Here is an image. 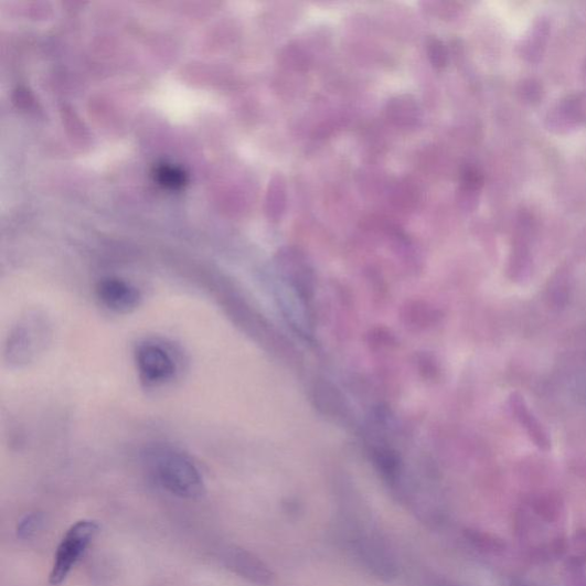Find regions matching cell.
Wrapping results in <instances>:
<instances>
[{
    "instance_id": "cell-4",
    "label": "cell",
    "mask_w": 586,
    "mask_h": 586,
    "mask_svg": "<svg viewBox=\"0 0 586 586\" xmlns=\"http://www.w3.org/2000/svg\"><path fill=\"white\" fill-rule=\"evenodd\" d=\"M533 232V215L528 210H521L515 224L509 259V275L512 281H522L531 273Z\"/></svg>"
},
{
    "instance_id": "cell-11",
    "label": "cell",
    "mask_w": 586,
    "mask_h": 586,
    "mask_svg": "<svg viewBox=\"0 0 586 586\" xmlns=\"http://www.w3.org/2000/svg\"><path fill=\"white\" fill-rule=\"evenodd\" d=\"M461 194H465V201L468 206L477 200L479 192L483 187V175L476 168H467L461 174Z\"/></svg>"
},
{
    "instance_id": "cell-15",
    "label": "cell",
    "mask_w": 586,
    "mask_h": 586,
    "mask_svg": "<svg viewBox=\"0 0 586 586\" xmlns=\"http://www.w3.org/2000/svg\"><path fill=\"white\" fill-rule=\"evenodd\" d=\"M427 54L430 64L436 68H444L447 65L448 53L444 43L437 39L427 42Z\"/></svg>"
},
{
    "instance_id": "cell-12",
    "label": "cell",
    "mask_w": 586,
    "mask_h": 586,
    "mask_svg": "<svg viewBox=\"0 0 586 586\" xmlns=\"http://www.w3.org/2000/svg\"><path fill=\"white\" fill-rule=\"evenodd\" d=\"M548 299L554 306H564L569 296V276L566 270L554 275L547 289Z\"/></svg>"
},
{
    "instance_id": "cell-7",
    "label": "cell",
    "mask_w": 586,
    "mask_h": 586,
    "mask_svg": "<svg viewBox=\"0 0 586 586\" xmlns=\"http://www.w3.org/2000/svg\"><path fill=\"white\" fill-rule=\"evenodd\" d=\"M225 566L236 575L258 585H268L273 574L268 567L249 551L230 546L223 552Z\"/></svg>"
},
{
    "instance_id": "cell-14",
    "label": "cell",
    "mask_w": 586,
    "mask_h": 586,
    "mask_svg": "<svg viewBox=\"0 0 586 586\" xmlns=\"http://www.w3.org/2000/svg\"><path fill=\"white\" fill-rule=\"evenodd\" d=\"M43 526V515L39 512L26 514L18 524L17 533L21 540L32 539Z\"/></svg>"
},
{
    "instance_id": "cell-8",
    "label": "cell",
    "mask_w": 586,
    "mask_h": 586,
    "mask_svg": "<svg viewBox=\"0 0 586 586\" xmlns=\"http://www.w3.org/2000/svg\"><path fill=\"white\" fill-rule=\"evenodd\" d=\"M97 296L103 305L117 313L136 310L141 299L136 287L120 279L103 280L97 287Z\"/></svg>"
},
{
    "instance_id": "cell-9",
    "label": "cell",
    "mask_w": 586,
    "mask_h": 586,
    "mask_svg": "<svg viewBox=\"0 0 586 586\" xmlns=\"http://www.w3.org/2000/svg\"><path fill=\"white\" fill-rule=\"evenodd\" d=\"M509 409L516 423L526 431L531 441L541 450L551 449L548 430L537 416L531 411L526 399L519 393H512L509 397Z\"/></svg>"
},
{
    "instance_id": "cell-6",
    "label": "cell",
    "mask_w": 586,
    "mask_h": 586,
    "mask_svg": "<svg viewBox=\"0 0 586 586\" xmlns=\"http://www.w3.org/2000/svg\"><path fill=\"white\" fill-rule=\"evenodd\" d=\"M586 125V94L566 97L547 113L546 126L557 135H567Z\"/></svg>"
},
{
    "instance_id": "cell-10",
    "label": "cell",
    "mask_w": 586,
    "mask_h": 586,
    "mask_svg": "<svg viewBox=\"0 0 586 586\" xmlns=\"http://www.w3.org/2000/svg\"><path fill=\"white\" fill-rule=\"evenodd\" d=\"M551 35V24L546 18L534 22L530 32L519 45L520 56L530 64H539L545 53Z\"/></svg>"
},
{
    "instance_id": "cell-2",
    "label": "cell",
    "mask_w": 586,
    "mask_h": 586,
    "mask_svg": "<svg viewBox=\"0 0 586 586\" xmlns=\"http://www.w3.org/2000/svg\"><path fill=\"white\" fill-rule=\"evenodd\" d=\"M149 466L152 477L172 496L191 500L203 496L202 476L189 456L161 449L150 455Z\"/></svg>"
},
{
    "instance_id": "cell-5",
    "label": "cell",
    "mask_w": 586,
    "mask_h": 586,
    "mask_svg": "<svg viewBox=\"0 0 586 586\" xmlns=\"http://www.w3.org/2000/svg\"><path fill=\"white\" fill-rule=\"evenodd\" d=\"M136 360L140 377L148 385L164 384L175 373L172 356L160 345H141L137 351Z\"/></svg>"
},
{
    "instance_id": "cell-3",
    "label": "cell",
    "mask_w": 586,
    "mask_h": 586,
    "mask_svg": "<svg viewBox=\"0 0 586 586\" xmlns=\"http://www.w3.org/2000/svg\"><path fill=\"white\" fill-rule=\"evenodd\" d=\"M99 524L92 520H81L73 524L57 546L54 564L50 574V584H63L82 555L95 540Z\"/></svg>"
},
{
    "instance_id": "cell-16",
    "label": "cell",
    "mask_w": 586,
    "mask_h": 586,
    "mask_svg": "<svg viewBox=\"0 0 586 586\" xmlns=\"http://www.w3.org/2000/svg\"><path fill=\"white\" fill-rule=\"evenodd\" d=\"M158 179L166 187L172 189L181 188L184 181H187V178H184V174L180 170L171 167L160 168L158 170Z\"/></svg>"
},
{
    "instance_id": "cell-1",
    "label": "cell",
    "mask_w": 586,
    "mask_h": 586,
    "mask_svg": "<svg viewBox=\"0 0 586 586\" xmlns=\"http://www.w3.org/2000/svg\"><path fill=\"white\" fill-rule=\"evenodd\" d=\"M343 513L341 532L353 558L379 578H394L397 574L396 562L383 536L361 519L356 509H347Z\"/></svg>"
},
{
    "instance_id": "cell-13",
    "label": "cell",
    "mask_w": 586,
    "mask_h": 586,
    "mask_svg": "<svg viewBox=\"0 0 586 586\" xmlns=\"http://www.w3.org/2000/svg\"><path fill=\"white\" fill-rule=\"evenodd\" d=\"M545 92L543 84L535 78H526L518 86L519 99L526 105L535 106L542 103Z\"/></svg>"
}]
</instances>
